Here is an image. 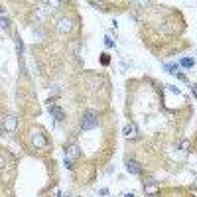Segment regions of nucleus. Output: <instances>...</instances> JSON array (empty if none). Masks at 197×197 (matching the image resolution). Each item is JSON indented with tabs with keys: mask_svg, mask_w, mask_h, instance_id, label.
I'll list each match as a JSON object with an SVG mask.
<instances>
[{
	"mask_svg": "<svg viewBox=\"0 0 197 197\" xmlns=\"http://www.w3.org/2000/svg\"><path fill=\"white\" fill-rule=\"evenodd\" d=\"M97 126H99V114L95 110H87L81 118V128L83 130H93Z\"/></svg>",
	"mask_w": 197,
	"mask_h": 197,
	"instance_id": "f257e3e1",
	"label": "nucleus"
},
{
	"mask_svg": "<svg viewBox=\"0 0 197 197\" xmlns=\"http://www.w3.org/2000/svg\"><path fill=\"white\" fill-rule=\"evenodd\" d=\"M32 142H34L36 148H40V150H46V148H47V140H46V136H43L40 130L32 134Z\"/></svg>",
	"mask_w": 197,
	"mask_h": 197,
	"instance_id": "f03ea898",
	"label": "nucleus"
},
{
	"mask_svg": "<svg viewBox=\"0 0 197 197\" xmlns=\"http://www.w3.org/2000/svg\"><path fill=\"white\" fill-rule=\"evenodd\" d=\"M126 172L132 175H140L142 174V166L138 164L136 160H126Z\"/></svg>",
	"mask_w": 197,
	"mask_h": 197,
	"instance_id": "7ed1b4c3",
	"label": "nucleus"
},
{
	"mask_svg": "<svg viewBox=\"0 0 197 197\" xmlns=\"http://www.w3.org/2000/svg\"><path fill=\"white\" fill-rule=\"evenodd\" d=\"M73 30V22H71L69 18H61L59 22H57V32L59 34H67Z\"/></svg>",
	"mask_w": 197,
	"mask_h": 197,
	"instance_id": "20e7f679",
	"label": "nucleus"
},
{
	"mask_svg": "<svg viewBox=\"0 0 197 197\" xmlns=\"http://www.w3.org/2000/svg\"><path fill=\"white\" fill-rule=\"evenodd\" d=\"M144 191H146V195L156 197V195H158V191H160V183L158 181H146L144 183Z\"/></svg>",
	"mask_w": 197,
	"mask_h": 197,
	"instance_id": "39448f33",
	"label": "nucleus"
},
{
	"mask_svg": "<svg viewBox=\"0 0 197 197\" xmlns=\"http://www.w3.org/2000/svg\"><path fill=\"white\" fill-rule=\"evenodd\" d=\"M16 126H18V118L14 116V114H8V116H4V128L8 132H14Z\"/></svg>",
	"mask_w": 197,
	"mask_h": 197,
	"instance_id": "423d86ee",
	"label": "nucleus"
},
{
	"mask_svg": "<svg viewBox=\"0 0 197 197\" xmlns=\"http://www.w3.org/2000/svg\"><path fill=\"white\" fill-rule=\"evenodd\" d=\"M65 158H67V160H71V162H75V160L79 158V148H77L75 144L67 146V148H65Z\"/></svg>",
	"mask_w": 197,
	"mask_h": 197,
	"instance_id": "0eeeda50",
	"label": "nucleus"
},
{
	"mask_svg": "<svg viewBox=\"0 0 197 197\" xmlns=\"http://www.w3.org/2000/svg\"><path fill=\"white\" fill-rule=\"evenodd\" d=\"M49 114H51V116L55 118L57 122H61L63 118H65V113H63V110H61L57 104H49Z\"/></svg>",
	"mask_w": 197,
	"mask_h": 197,
	"instance_id": "6e6552de",
	"label": "nucleus"
},
{
	"mask_svg": "<svg viewBox=\"0 0 197 197\" xmlns=\"http://www.w3.org/2000/svg\"><path fill=\"white\" fill-rule=\"evenodd\" d=\"M124 136H126V138H132V140H134V138H138V128H136V124H134V122H130V124H126V126H124Z\"/></svg>",
	"mask_w": 197,
	"mask_h": 197,
	"instance_id": "1a4fd4ad",
	"label": "nucleus"
},
{
	"mask_svg": "<svg viewBox=\"0 0 197 197\" xmlns=\"http://www.w3.org/2000/svg\"><path fill=\"white\" fill-rule=\"evenodd\" d=\"M166 69H168V73H172L174 77H178L179 81H187V79H185V75H183V73H179V71H178V65H174V63H168V65H166Z\"/></svg>",
	"mask_w": 197,
	"mask_h": 197,
	"instance_id": "9d476101",
	"label": "nucleus"
},
{
	"mask_svg": "<svg viewBox=\"0 0 197 197\" xmlns=\"http://www.w3.org/2000/svg\"><path fill=\"white\" fill-rule=\"evenodd\" d=\"M179 63H181V67H193V65H195V59H191V57H183Z\"/></svg>",
	"mask_w": 197,
	"mask_h": 197,
	"instance_id": "9b49d317",
	"label": "nucleus"
},
{
	"mask_svg": "<svg viewBox=\"0 0 197 197\" xmlns=\"http://www.w3.org/2000/svg\"><path fill=\"white\" fill-rule=\"evenodd\" d=\"M0 28H4V30L10 28V20L6 18V16H0Z\"/></svg>",
	"mask_w": 197,
	"mask_h": 197,
	"instance_id": "f8f14e48",
	"label": "nucleus"
},
{
	"mask_svg": "<svg viewBox=\"0 0 197 197\" xmlns=\"http://www.w3.org/2000/svg\"><path fill=\"white\" fill-rule=\"evenodd\" d=\"M16 49H18V53L24 51V43H22V40H20V38H16Z\"/></svg>",
	"mask_w": 197,
	"mask_h": 197,
	"instance_id": "ddd939ff",
	"label": "nucleus"
},
{
	"mask_svg": "<svg viewBox=\"0 0 197 197\" xmlns=\"http://www.w3.org/2000/svg\"><path fill=\"white\" fill-rule=\"evenodd\" d=\"M104 46H107V47H113V46H114V42H113L110 38H104Z\"/></svg>",
	"mask_w": 197,
	"mask_h": 197,
	"instance_id": "4468645a",
	"label": "nucleus"
},
{
	"mask_svg": "<svg viewBox=\"0 0 197 197\" xmlns=\"http://www.w3.org/2000/svg\"><path fill=\"white\" fill-rule=\"evenodd\" d=\"M63 164H65V168H67V169H73V162H71V160H67V158H65V162H63Z\"/></svg>",
	"mask_w": 197,
	"mask_h": 197,
	"instance_id": "2eb2a0df",
	"label": "nucleus"
},
{
	"mask_svg": "<svg viewBox=\"0 0 197 197\" xmlns=\"http://www.w3.org/2000/svg\"><path fill=\"white\" fill-rule=\"evenodd\" d=\"M187 146H189L187 140H183V142H181V148H183V150H187Z\"/></svg>",
	"mask_w": 197,
	"mask_h": 197,
	"instance_id": "dca6fc26",
	"label": "nucleus"
},
{
	"mask_svg": "<svg viewBox=\"0 0 197 197\" xmlns=\"http://www.w3.org/2000/svg\"><path fill=\"white\" fill-rule=\"evenodd\" d=\"M4 168V158H2V156H0V169Z\"/></svg>",
	"mask_w": 197,
	"mask_h": 197,
	"instance_id": "f3484780",
	"label": "nucleus"
},
{
	"mask_svg": "<svg viewBox=\"0 0 197 197\" xmlns=\"http://www.w3.org/2000/svg\"><path fill=\"white\" fill-rule=\"evenodd\" d=\"M124 197H134V193H126V195H124Z\"/></svg>",
	"mask_w": 197,
	"mask_h": 197,
	"instance_id": "a211bd4d",
	"label": "nucleus"
},
{
	"mask_svg": "<svg viewBox=\"0 0 197 197\" xmlns=\"http://www.w3.org/2000/svg\"><path fill=\"white\" fill-rule=\"evenodd\" d=\"M2 12H4V10H2V6H0V16H2Z\"/></svg>",
	"mask_w": 197,
	"mask_h": 197,
	"instance_id": "6ab92c4d",
	"label": "nucleus"
}]
</instances>
